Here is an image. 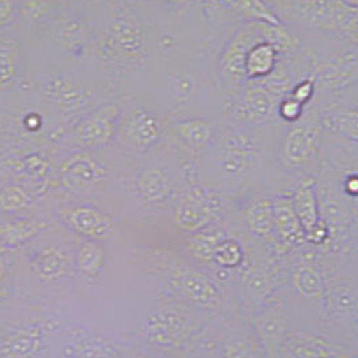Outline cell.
<instances>
[{"label":"cell","mask_w":358,"mask_h":358,"mask_svg":"<svg viewBox=\"0 0 358 358\" xmlns=\"http://www.w3.org/2000/svg\"><path fill=\"white\" fill-rule=\"evenodd\" d=\"M62 220L73 232L90 240H104L115 232L112 217L93 206H73L65 209Z\"/></svg>","instance_id":"cell-1"},{"label":"cell","mask_w":358,"mask_h":358,"mask_svg":"<svg viewBox=\"0 0 358 358\" xmlns=\"http://www.w3.org/2000/svg\"><path fill=\"white\" fill-rule=\"evenodd\" d=\"M119 120V109L113 106L101 108L77 127L80 142L85 147H101L115 134Z\"/></svg>","instance_id":"cell-2"},{"label":"cell","mask_w":358,"mask_h":358,"mask_svg":"<svg viewBox=\"0 0 358 358\" xmlns=\"http://www.w3.org/2000/svg\"><path fill=\"white\" fill-rule=\"evenodd\" d=\"M318 132L313 127H294L282 147V159L287 167H301L310 159L315 151Z\"/></svg>","instance_id":"cell-3"},{"label":"cell","mask_w":358,"mask_h":358,"mask_svg":"<svg viewBox=\"0 0 358 358\" xmlns=\"http://www.w3.org/2000/svg\"><path fill=\"white\" fill-rule=\"evenodd\" d=\"M42 349V336L36 329H20L7 334L0 342L3 358H34Z\"/></svg>","instance_id":"cell-4"},{"label":"cell","mask_w":358,"mask_h":358,"mask_svg":"<svg viewBox=\"0 0 358 358\" xmlns=\"http://www.w3.org/2000/svg\"><path fill=\"white\" fill-rule=\"evenodd\" d=\"M31 266L42 282L50 283L61 279L66 273L68 257L61 248L48 245L38 251Z\"/></svg>","instance_id":"cell-5"},{"label":"cell","mask_w":358,"mask_h":358,"mask_svg":"<svg viewBox=\"0 0 358 358\" xmlns=\"http://www.w3.org/2000/svg\"><path fill=\"white\" fill-rule=\"evenodd\" d=\"M104 177V169L85 157H77L62 166V179L68 186L87 187Z\"/></svg>","instance_id":"cell-6"},{"label":"cell","mask_w":358,"mask_h":358,"mask_svg":"<svg viewBox=\"0 0 358 358\" xmlns=\"http://www.w3.org/2000/svg\"><path fill=\"white\" fill-rule=\"evenodd\" d=\"M107 264L106 250L96 241H85L77 252L76 266L80 275L87 280H94Z\"/></svg>","instance_id":"cell-7"},{"label":"cell","mask_w":358,"mask_h":358,"mask_svg":"<svg viewBox=\"0 0 358 358\" xmlns=\"http://www.w3.org/2000/svg\"><path fill=\"white\" fill-rule=\"evenodd\" d=\"M45 228V222L26 218L4 222L0 224V241L8 248H15L36 237Z\"/></svg>","instance_id":"cell-8"},{"label":"cell","mask_w":358,"mask_h":358,"mask_svg":"<svg viewBox=\"0 0 358 358\" xmlns=\"http://www.w3.org/2000/svg\"><path fill=\"white\" fill-rule=\"evenodd\" d=\"M275 62L276 49L272 42H255L245 55L244 72L250 77H263L272 72Z\"/></svg>","instance_id":"cell-9"},{"label":"cell","mask_w":358,"mask_h":358,"mask_svg":"<svg viewBox=\"0 0 358 358\" xmlns=\"http://www.w3.org/2000/svg\"><path fill=\"white\" fill-rule=\"evenodd\" d=\"M127 138L138 148L152 143L158 136V124L154 117L147 113H138L127 124Z\"/></svg>","instance_id":"cell-10"},{"label":"cell","mask_w":358,"mask_h":358,"mask_svg":"<svg viewBox=\"0 0 358 358\" xmlns=\"http://www.w3.org/2000/svg\"><path fill=\"white\" fill-rule=\"evenodd\" d=\"M236 13L247 18L278 26L280 22L263 0H224Z\"/></svg>","instance_id":"cell-11"},{"label":"cell","mask_w":358,"mask_h":358,"mask_svg":"<svg viewBox=\"0 0 358 358\" xmlns=\"http://www.w3.org/2000/svg\"><path fill=\"white\" fill-rule=\"evenodd\" d=\"M19 68V49L13 38L0 39V87L11 83Z\"/></svg>","instance_id":"cell-12"},{"label":"cell","mask_w":358,"mask_h":358,"mask_svg":"<svg viewBox=\"0 0 358 358\" xmlns=\"http://www.w3.org/2000/svg\"><path fill=\"white\" fill-rule=\"evenodd\" d=\"M139 192L147 201H158L164 197L170 189L169 179L161 170H148L139 179Z\"/></svg>","instance_id":"cell-13"},{"label":"cell","mask_w":358,"mask_h":358,"mask_svg":"<svg viewBox=\"0 0 358 358\" xmlns=\"http://www.w3.org/2000/svg\"><path fill=\"white\" fill-rule=\"evenodd\" d=\"M241 110L244 113V117L248 120H262L271 110L268 94L260 90H251L244 99Z\"/></svg>","instance_id":"cell-14"},{"label":"cell","mask_w":358,"mask_h":358,"mask_svg":"<svg viewBox=\"0 0 358 358\" xmlns=\"http://www.w3.org/2000/svg\"><path fill=\"white\" fill-rule=\"evenodd\" d=\"M179 132L187 143L194 147H202L212 135L210 127L201 120H192L179 126Z\"/></svg>","instance_id":"cell-15"},{"label":"cell","mask_w":358,"mask_h":358,"mask_svg":"<svg viewBox=\"0 0 358 358\" xmlns=\"http://www.w3.org/2000/svg\"><path fill=\"white\" fill-rule=\"evenodd\" d=\"M329 126L336 132L358 141V110H345L329 117Z\"/></svg>","instance_id":"cell-16"},{"label":"cell","mask_w":358,"mask_h":358,"mask_svg":"<svg viewBox=\"0 0 358 358\" xmlns=\"http://www.w3.org/2000/svg\"><path fill=\"white\" fill-rule=\"evenodd\" d=\"M29 198L26 193L17 186L7 187L0 194V206L4 210H19L27 206Z\"/></svg>","instance_id":"cell-17"},{"label":"cell","mask_w":358,"mask_h":358,"mask_svg":"<svg viewBox=\"0 0 358 358\" xmlns=\"http://www.w3.org/2000/svg\"><path fill=\"white\" fill-rule=\"evenodd\" d=\"M295 205L296 209L299 212V215L303 217V220H314V206H315V201H314V192L310 183L303 185L295 197Z\"/></svg>","instance_id":"cell-18"},{"label":"cell","mask_w":358,"mask_h":358,"mask_svg":"<svg viewBox=\"0 0 358 358\" xmlns=\"http://www.w3.org/2000/svg\"><path fill=\"white\" fill-rule=\"evenodd\" d=\"M337 22L341 27L358 39V7L342 6L337 10Z\"/></svg>","instance_id":"cell-19"},{"label":"cell","mask_w":358,"mask_h":358,"mask_svg":"<svg viewBox=\"0 0 358 358\" xmlns=\"http://www.w3.org/2000/svg\"><path fill=\"white\" fill-rule=\"evenodd\" d=\"M280 113L286 120H289V122L296 120L302 113V104L299 101H296L294 97L287 99L282 103Z\"/></svg>","instance_id":"cell-20"},{"label":"cell","mask_w":358,"mask_h":358,"mask_svg":"<svg viewBox=\"0 0 358 358\" xmlns=\"http://www.w3.org/2000/svg\"><path fill=\"white\" fill-rule=\"evenodd\" d=\"M311 94H313V84L308 83V81H306V83L298 85V87L295 88L292 97H294L296 101H299V103L302 104V103H305V101H307V100L311 97Z\"/></svg>","instance_id":"cell-21"},{"label":"cell","mask_w":358,"mask_h":358,"mask_svg":"<svg viewBox=\"0 0 358 358\" xmlns=\"http://www.w3.org/2000/svg\"><path fill=\"white\" fill-rule=\"evenodd\" d=\"M13 15L11 0H0V26L6 24Z\"/></svg>","instance_id":"cell-22"}]
</instances>
